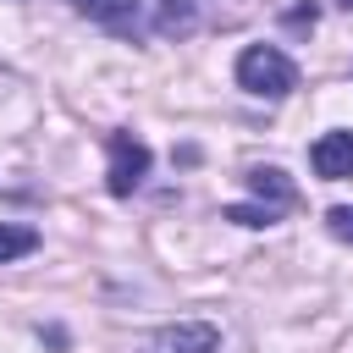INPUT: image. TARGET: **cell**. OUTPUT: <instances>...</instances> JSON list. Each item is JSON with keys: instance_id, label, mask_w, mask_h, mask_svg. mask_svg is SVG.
Listing matches in <instances>:
<instances>
[{"instance_id": "obj_9", "label": "cell", "mask_w": 353, "mask_h": 353, "mask_svg": "<svg viewBox=\"0 0 353 353\" xmlns=\"http://www.w3.org/2000/svg\"><path fill=\"white\" fill-rule=\"evenodd\" d=\"M160 28H165V33H182V28H193V0H165V17H160Z\"/></svg>"}, {"instance_id": "obj_2", "label": "cell", "mask_w": 353, "mask_h": 353, "mask_svg": "<svg viewBox=\"0 0 353 353\" xmlns=\"http://www.w3.org/2000/svg\"><path fill=\"white\" fill-rule=\"evenodd\" d=\"M105 154H110V171H105V188L116 199H127L143 176H149V143L132 138V132H110L105 138Z\"/></svg>"}, {"instance_id": "obj_7", "label": "cell", "mask_w": 353, "mask_h": 353, "mask_svg": "<svg viewBox=\"0 0 353 353\" xmlns=\"http://www.w3.org/2000/svg\"><path fill=\"white\" fill-rule=\"evenodd\" d=\"M33 248H39V232H33V226L0 221V265H6V259H22V254H33Z\"/></svg>"}, {"instance_id": "obj_6", "label": "cell", "mask_w": 353, "mask_h": 353, "mask_svg": "<svg viewBox=\"0 0 353 353\" xmlns=\"http://www.w3.org/2000/svg\"><path fill=\"white\" fill-rule=\"evenodd\" d=\"M248 193H259L270 210H287V204H298V188L276 171V165H259V171H248Z\"/></svg>"}, {"instance_id": "obj_8", "label": "cell", "mask_w": 353, "mask_h": 353, "mask_svg": "<svg viewBox=\"0 0 353 353\" xmlns=\"http://www.w3.org/2000/svg\"><path fill=\"white\" fill-rule=\"evenodd\" d=\"M221 215H226V221H237V226H270V221H276V210H270V204H226Z\"/></svg>"}, {"instance_id": "obj_5", "label": "cell", "mask_w": 353, "mask_h": 353, "mask_svg": "<svg viewBox=\"0 0 353 353\" xmlns=\"http://www.w3.org/2000/svg\"><path fill=\"white\" fill-rule=\"evenodd\" d=\"M88 22L110 28V33H138L143 28V0H72Z\"/></svg>"}, {"instance_id": "obj_10", "label": "cell", "mask_w": 353, "mask_h": 353, "mask_svg": "<svg viewBox=\"0 0 353 353\" xmlns=\"http://www.w3.org/2000/svg\"><path fill=\"white\" fill-rule=\"evenodd\" d=\"M325 226H331V237H342V243H353V204H336V210L325 215Z\"/></svg>"}, {"instance_id": "obj_4", "label": "cell", "mask_w": 353, "mask_h": 353, "mask_svg": "<svg viewBox=\"0 0 353 353\" xmlns=\"http://www.w3.org/2000/svg\"><path fill=\"white\" fill-rule=\"evenodd\" d=\"M309 165H314V176H325V182L353 176V132H320L314 149H309Z\"/></svg>"}, {"instance_id": "obj_3", "label": "cell", "mask_w": 353, "mask_h": 353, "mask_svg": "<svg viewBox=\"0 0 353 353\" xmlns=\"http://www.w3.org/2000/svg\"><path fill=\"white\" fill-rule=\"evenodd\" d=\"M154 353H221V331L210 320H176L154 331Z\"/></svg>"}, {"instance_id": "obj_1", "label": "cell", "mask_w": 353, "mask_h": 353, "mask_svg": "<svg viewBox=\"0 0 353 353\" xmlns=\"http://www.w3.org/2000/svg\"><path fill=\"white\" fill-rule=\"evenodd\" d=\"M237 88L259 94V99H281L298 88V66L276 50V44H248L237 55Z\"/></svg>"}, {"instance_id": "obj_11", "label": "cell", "mask_w": 353, "mask_h": 353, "mask_svg": "<svg viewBox=\"0 0 353 353\" xmlns=\"http://www.w3.org/2000/svg\"><path fill=\"white\" fill-rule=\"evenodd\" d=\"M336 6H342V11H353V0H336Z\"/></svg>"}]
</instances>
